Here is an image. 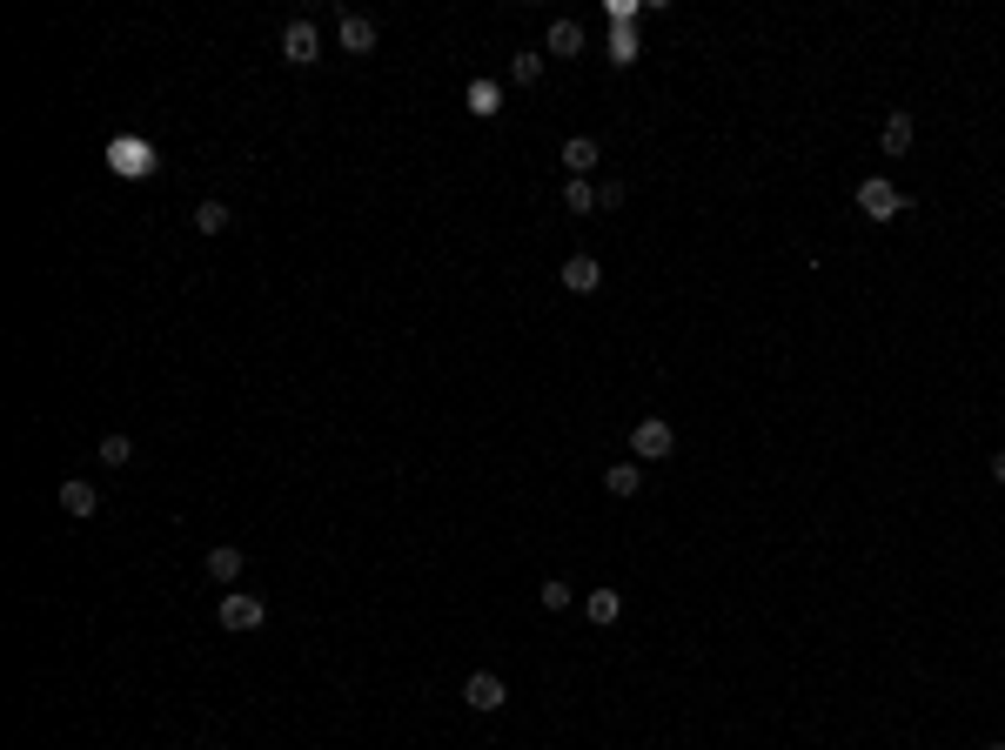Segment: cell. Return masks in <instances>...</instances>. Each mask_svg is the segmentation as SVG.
<instances>
[{"instance_id": "cell-1", "label": "cell", "mask_w": 1005, "mask_h": 750, "mask_svg": "<svg viewBox=\"0 0 1005 750\" xmlns=\"http://www.w3.org/2000/svg\"><path fill=\"white\" fill-rule=\"evenodd\" d=\"M215 623H222L228 637H248V630H262V623H268V603H262V596H248V590H228L222 610H215Z\"/></svg>"}, {"instance_id": "cell-2", "label": "cell", "mask_w": 1005, "mask_h": 750, "mask_svg": "<svg viewBox=\"0 0 1005 750\" xmlns=\"http://www.w3.org/2000/svg\"><path fill=\"white\" fill-rule=\"evenodd\" d=\"M670 449H677V429H670L664 416H644L630 429V456H637V463H664Z\"/></svg>"}, {"instance_id": "cell-3", "label": "cell", "mask_w": 1005, "mask_h": 750, "mask_svg": "<svg viewBox=\"0 0 1005 750\" xmlns=\"http://www.w3.org/2000/svg\"><path fill=\"white\" fill-rule=\"evenodd\" d=\"M858 215H865V221H892V215H905V195H898V181H885V175L858 181Z\"/></svg>"}, {"instance_id": "cell-4", "label": "cell", "mask_w": 1005, "mask_h": 750, "mask_svg": "<svg viewBox=\"0 0 1005 750\" xmlns=\"http://www.w3.org/2000/svg\"><path fill=\"white\" fill-rule=\"evenodd\" d=\"M282 61H289V67H315V61H322V27H315V21H289V27H282Z\"/></svg>"}, {"instance_id": "cell-5", "label": "cell", "mask_w": 1005, "mask_h": 750, "mask_svg": "<svg viewBox=\"0 0 1005 750\" xmlns=\"http://www.w3.org/2000/svg\"><path fill=\"white\" fill-rule=\"evenodd\" d=\"M463 704L490 717V710H503V704H510V690H503V677H496V670H469V684H463Z\"/></svg>"}, {"instance_id": "cell-6", "label": "cell", "mask_w": 1005, "mask_h": 750, "mask_svg": "<svg viewBox=\"0 0 1005 750\" xmlns=\"http://www.w3.org/2000/svg\"><path fill=\"white\" fill-rule=\"evenodd\" d=\"M335 34H342V47H349V54H376V21H369V14H356V7H342V14H335Z\"/></svg>"}, {"instance_id": "cell-7", "label": "cell", "mask_w": 1005, "mask_h": 750, "mask_svg": "<svg viewBox=\"0 0 1005 750\" xmlns=\"http://www.w3.org/2000/svg\"><path fill=\"white\" fill-rule=\"evenodd\" d=\"M557 282L570 288V295H597V288H603V268H597V255H570V262L557 268Z\"/></svg>"}, {"instance_id": "cell-8", "label": "cell", "mask_w": 1005, "mask_h": 750, "mask_svg": "<svg viewBox=\"0 0 1005 750\" xmlns=\"http://www.w3.org/2000/svg\"><path fill=\"white\" fill-rule=\"evenodd\" d=\"M201 570H208V583H242V570H248V556L235 550V543H215V550L201 556Z\"/></svg>"}, {"instance_id": "cell-9", "label": "cell", "mask_w": 1005, "mask_h": 750, "mask_svg": "<svg viewBox=\"0 0 1005 750\" xmlns=\"http://www.w3.org/2000/svg\"><path fill=\"white\" fill-rule=\"evenodd\" d=\"M61 509L88 523L94 509H101V483H88V476H67V483H61Z\"/></svg>"}, {"instance_id": "cell-10", "label": "cell", "mask_w": 1005, "mask_h": 750, "mask_svg": "<svg viewBox=\"0 0 1005 750\" xmlns=\"http://www.w3.org/2000/svg\"><path fill=\"white\" fill-rule=\"evenodd\" d=\"M603 161V148H597V134H570L563 141V168H570V181H583L590 168Z\"/></svg>"}, {"instance_id": "cell-11", "label": "cell", "mask_w": 1005, "mask_h": 750, "mask_svg": "<svg viewBox=\"0 0 1005 750\" xmlns=\"http://www.w3.org/2000/svg\"><path fill=\"white\" fill-rule=\"evenodd\" d=\"M543 47H550V54H563V61H577V54H583V21H550Z\"/></svg>"}, {"instance_id": "cell-12", "label": "cell", "mask_w": 1005, "mask_h": 750, "mask_svg": "<svg viewBox=\"0 0 1005 750\" xmlns=\"http://www.w3.org/2000/svg\"><path fill=\"white\" fill-rule=\"evenodd\" d=\"M583 617L597 623V630H610V623L624 617V596H617V590H590V596H583Z\"/></svg>"}, {"instance_id": "cell-13", "label": "cell", "mask_w": 1005, "mask_h": 750, "mask_svg": "<svg viewBox=\"0 0 1005 750\" xmlns=\"http://www.w3.org/2000/svg\"><path fill=\"white\" fill-rule=\"evenodd\" d=\"M912 134H918V128H912V114L898 108L892 121H885V128H878V148H885V155L898 161V155H905V148H912Z\"/></svg>"}, {"instance_id": "cell-14", "label": "cell", "mask_w": 1005, "mask_h": 750, "mask_svg": "<svg viewBox=\"0 0 1005 750\" xmlns=\"http://www.w3.org/2000/svg\"><path fill=\"white\" fill-rule=\"evenodd\" d=\"M603 489H610V496H637V489H644V469L637 463H610L603 469Z\"/></svg>"}, {"instance_id": "cell-15", "label": "cell", "mask_w": 1005, "mask_h": 750, "mask_svg": "<svg viewBox=\"0 0 1005 750\" xmlns=\"http://www.w3.org/2000/svg\"><path fill=\"white\" fill-rule=\"evenodd\" d=\"M496 108H503V94H496V81H469V114H476V121H490Z\"/></svg>"}, {"instance_id": "cell-16", "label": "cell", "mask_w": 1005, "mask_h": 750, "mask_svg": "<svg viewBox=\"0 0 1005 750\" xmlns=\"http://www.w3.org/2000/svg\"><path fill=\"white\" fill-rule=\"evenodd\" d=\"M637 54H644V47H637V27H617V34H610V67H637Z\"/></svg>"}, {"instance_id": "cell-17", "label": "cell", "mask_w": 1005, "mask_h": 750, "mask_svg": "<svg viewBox=\"0 0 1005 750\" xmlns=\"http://www.w3.org/2000/svg\"><path fill=\"white\" fill-rule=\"evenodd\" d=\"M228 221H235V215H228V201H195V228H201V235H222Z\"/></svg>"}, {"instance_id": "cell-18", "label": "cell", "mask_w": 1005, "mask_h": 750, "mask_svg": "<svg viewBox=\"0 0 1005 750\" xmlns=\"http://www.w3.org/2000/svg\"><path fill=\"white\" fill-rule=\"evenodd\" d=\"M510 81H516V88H536V81H543V54H530V47H523V54L510 61Z\"/></svg>"}, {"instance_id": "cell-19", "label": "cell", "mask_w": 1005, "mask_h": 750, "mask_svg": "<svg viewBox=\"0 0 1005 750\" xmlns=\"http://www.w3.org/2000/svg\"><path fill=\"white\" fill-rule=\"evenodd\" d=\"M563 208H570V215H590V208H597V188H590V181H563Z\"/></svg>"}, {"instance_id": "cell-20", "label": "cell", "mask_w": 1005, "mask_h": 750, "mask_svg": "<svg viewBox=\"0 0 1005 750\" xmlns=\"http://www.w3.org/2000/svg\"><path fill=\"white\" fill-rule=\"evenodd\" d=\"M536 596H543V610H570V603H577V590H570L563 576H550V583H543Z\"/></svg>"}, {"instance_id": "cell-21", "label": "cell", "mask_w": 1005, "mask_h": 750, "mask_svg": "<svg viewBox=\"0 0 1005 750\" xmlns=\"http://www.w3.org/2000/svg\"><path fill=\"white\" fill-rule=\"evenodd\" d=\"M101 463H108V469L134 463V442H128V436H101Z\"/></svg>"}, {"instance_id": "cell-22", "label": "cell", "mask_w": 1005, "mask_h": 750, "mask_svg": "<svg viewBox=\"0 0 1005 750\" xmlns=\"http://www.w3.org/2000/svg\"><path fill=\"white\" fill-rule=\"evenodd\" d=\"M597 208H624V181H603V188H597Z\"/></svg>"}, {"instance_id": "cell-23", "label": "cell", "mask_w": 1005, "mask_h": 750, "mask_svg": "<svg viewBox=\"0 0 1005 750\" xmlns=\"http://www.w3.org/2000/svg\"><path fill=\"white\" fill-rule=\"evenodd\" d=\"M992 483H1005V449H999V456H992Z\"/></svg>"}, {"instance_id": "cell-24", "label": "cell", "mask_w": 1005, "mask_h": 750, "mask_svg": "<svg viewBox=\"0 0 1005 750\" xmlns=\"http://www.w3.org/2000/svg\"><path fill=\"white\" fill-rule=\"evenodd\" d=\"M985 750H1005V737H992V744H985Z\"/></svg>"}]
</instances>
